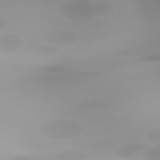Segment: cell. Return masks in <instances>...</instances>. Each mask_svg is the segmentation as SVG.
I'll return each mask as SVG.
<instances>
[{"instance_id":"1","label":"cell","mask_w":160,"mask_h":160,"mask_svg":"<svg viewBox=\"0 0 160 160\" xmlns=\"http://www.w3.org/2000/svg\"><path fill=\"white\" fill-rule=\"evenodd\" d=\"M68 16L74 19H89L102 12L111 10V6L106 2L98 1H71L64 5L62 9Z\"/></svg>"}]
</instances>
